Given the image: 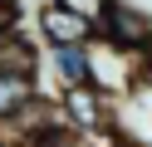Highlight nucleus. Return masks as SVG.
Masks as SVG:
<instances>
[{"instance_id": "nucleus-1", "label": "nucleus", "mask_w": 152, "mask_h": 147, "mask_svg": "<svg viewBox=\"0 0 152 147\" xmlns=\"http://www.w3.org/2000/svg\"><path fill=\"white\" fill-rule=\"evenodd\" d=\"M93 29H98V39L128 49V54H142V59L152 54V15L137 10V5H128V0H98Z\"/></svg>"}, {"instance_id": "nucleus-2", "label": "nucleus", "mask_w": 152, "mask_h": 147, "mask_svg": "<svg viewBox=\"0 0 152 147\" xmlns=\"http://www.w3.org/2000/svg\"><path fill=\"white\" fill-rule=\"evenodd\" d=\"M54 113H59L64 132L74 137H103L113 127V98L98 93V88H59L54 93Z\"/></svg>"}, {"instance_id": "nucleus-3", "label": "nucleus", "mask_w": 152, "mask_h": 147, "mask_svg": "<svg viewBox=\"0 0 152 147\" xmlns=\"http://www.w3.org/2000/svg\"><path fill=\"white\" fill-rule=\"evenodd\" d=\"M88 59H93V88L98 93H108V98L113 93H137V78L147 69L142 54H128V49H118V44L93 34L88 39Z\"/></svg>"}, {"instance_id": "nucleus-4", "label": "nucleus", "mask_w": 152, "mask_h": 147, "mask_svg": "<svg viewBox=\"0 0 152 147\" xmlns=\"http://www.w3.org/2000/svg\"><path fill=\"white\" fill-rule=\"evenodd\" d=\"M34 29H39L44 49H54V44H88L98 34L93 29V15L83 5H74V0H44L34 10Z\"/></svg>"}, {"instance_id": "nucleus-5", "label": "nucleus", "mask_w": 152, "mask_h": 147, "mask_svg": "<svg viewBox=\"0 0 152 147\" xmlns=\"http://www.w3.org/2000/svg\"><path fill=\"white\" fill-rule=\"evenodd\" d=\"M44 59H49V74L59 78V88H88L93 83L88 44H54V49H44Z\"/></svg>"}, {"instance_id": "nucleus-6", "label": "nucleus", "mask_w": 152, "mask_h": 147, "mask_svg": "<svg viewBox=\"0 0 152 147\" xmlns=\"http://www.w3.org/2000/svg\"><path fill=\"white\" fill-rule=\"evenodd\" d=\"M0 74H34L39 78V44L25 29H5L0 34Z\"/></svg>"}, {"instance_id": "nucleus-7", "label": "nucleus", "mask_w": 152, "mask_h": 147, "mask_svg": "<svg viewBox=\"0 0 152 147\" xmlns=\"http://www.w3.org/2000/svg\"><path fill=\"white\" fill-rule=\"evenodd\" d=\"M34 98H39V78L34 74H0V123L20 118Z\"/></svg>"}, {"instance_id": "nucleus-8", "label": "nucleus", "mask_w": 152, "mask_h": 147, "mask_svg": "<svg viewBox=\"0 0 152 147\" xmlns=\"http://www.w3.org/2000/svg\"><path fill=\"white\" fill-rule=\"evenodd\" d=\"M5 29H25V10H20V0H0V34Z\"/></svg>"}, {"instance_id": "nucleus-9", "label": "nucleus", "mask_w": 152, "mask_h": 147, "mask_svg": "<svg viewBox=\"0 0 152 147\" xmlns=\"http://www.w3.org/2000/svg\"><path fill=\"white\" fill-rule=\"evenodd\" d=\"M83 137H74V132H54V137H44L39 147H79Z\"/></svg>"}, {"instance_id": "nucleus-10", "label": "nucleus", "mask_w": 152, "mask_h": 147, "mask_svg": "<svg viewBox=\"0 0 152 147\" xmlns=\"http://www.w3.org/2000/svg\"><path fill=\"white\" fill-rule=\"evenodd\" d=\"M108 147H147V142H137V137H108Z\"/></svg>"}, {"instance_id": "nucleus-11", "label": "nucleus", "mask_w": 152, "mask_h": 147, "mask_svg": "<svg viewBox=\"0 0 152 147\" xmlns=\"http://www.w3.org/2000/svg\"><path fill=\"white\" fill-rule=\"evenodd\" d=\"M0 147H15V142H0Z\"/></svg>"}]
</instances>
